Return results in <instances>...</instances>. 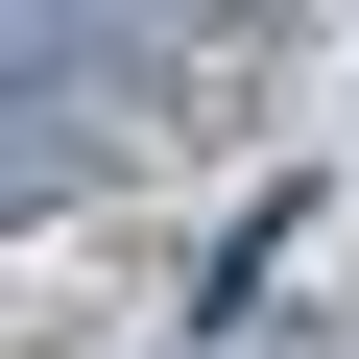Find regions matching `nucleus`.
Listing matches in <instances>:
<instances>
[{"mask_svg":"<svg viewBox=\"0 0 359 359\" xmlns=\"http://www.w3.org/2000/svg\"><path fill=\"white\" fill-rule=\"evenodd\" d=\"M144 120H72V96H0V216H72L96 168H120Z\"/></svg>","mask_w":359,"mask_h":359,"instance_id":"1","label":"nucleus"}]
</instances>
